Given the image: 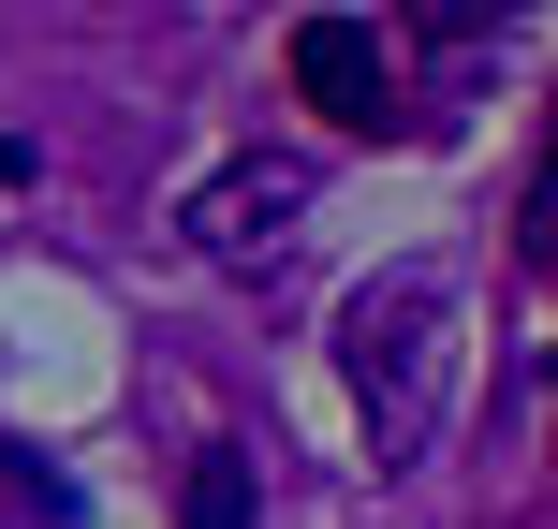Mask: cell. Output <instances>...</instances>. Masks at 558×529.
<instances>
[{"mask_svg": "<svg viewBox=\"0 0 558 529\" xmlns=\"http://www.w3.org/2000/svg\"><path fill=\"white\" fill-rule=\"evenodd\" d=\"M338 368L367 397V442L412 456L441 426V383H456V265H383L353 309H338Z\"/></svg>", "mask_w": 558, "mask_h": 529, "instance_id": "6da1fadb", "label": "cell"}, {"mask_svg": "<svg viewBox=\"0 0 558 529\" xmlns=\"http://www.w3.org/2000/svg\"><path fill=\"white\" fill-rule=\"evenodd\" d=\"M279 74H294V104L324 118V133H383L397 118V45L367 15H308L294 45H279Z\"/></svg>", "mask_w": 558, "mask_h": 529, "instance_id": "7a4b0ae2", "label": "cell"}, {"mask_svg": "<svg viewBox=\"0 0 558 529\" xmlns=\"http://www.w3.org/2000/svg\"><path fill=\"white\" fill-rule=\"evenodd\" d=\"M177 221H192L206 265H279V251H294V221H308V163H221Z\"/></svg>", "mask_w": 558, "mask_h": 529, "instance_id": "3957f363", "label": "cell"}, {"mask_svg": "<svg viewBox=\"0 0 558 529\" xmlns=\"http://www.w3.org/2000/svg\"><path fill=\"white\" fill-rule=\"evenodd\" d=\"M177 529H251V456H192L177 471Z\"/></svg>", "mask_w": 558, "mask_h": 529, "instance_id": "277c9868", "label": "cell"}]
</instances>
